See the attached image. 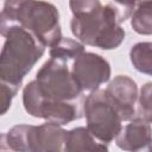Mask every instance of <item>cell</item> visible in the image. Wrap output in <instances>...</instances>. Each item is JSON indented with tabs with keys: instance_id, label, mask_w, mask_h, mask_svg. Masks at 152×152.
Here are the masks:
<instances>
[{
	"instance_id": "obj_1",
	"label": "cell",
	"mask_w": 152,
	"mask_h": 152,
	"mask_svg": "<svg viewBox=\"0 0 152 152\" xmlns=\"http://www.w3.org/2000/svg\"><path fill=\"white\" fill-rule=\"evenodd\" d=\"M74 14L70 28L72 34L84 45L112 50L125 39V30L120 26L131 14L135 4L108 2L102 5L97 0L70 1Z\"/></svg>"
},
{
	"instance_id": "obj_2",
	"label": "cell",
	"mask_w": 152,
	"mask_h": 152,
	"mask_svg": "<svg viewBox=\"0 0 152 152\" xmlns=\"http://www.w3.org/2000/svg\"><path fill=\"white\" fill-rule=\"evenodd\" d=\"M18 25L36 36L45 46L55 45L62 37L59 12L45 1L11 0L4 4L0 27Z\"/></svg>"
},
{
	"instance_id": "obj_3",
	"label": "cell",
	"mask_w": 152,
	"mask_h": 152,
	"mask_svg": "<svg viewBox=\"0 0 152 152\" xmlns=\"http://www.w3.org/2000/svg\"><path fill=\"white\" fill-rule=\"evenodd\" d=\"M0 32L5 37L0 55V81L20 88L24 77L43 56L45 45L18 25L0 27Z\"/></svg>"
},
{
	"instance_id": "obj_4",
	"label": "cell",
	"mask_w": 152,
	"mask_h": 152,
	"mask_svg": "<svg viewBox=\"0 0 152 152\" xmlns=\"http://www.w3.org/2000/svg\"><path fill=\"white\" fill-rule=\"evenodd\" d=\"M84 115L87 128L95 139L103 144L116 138L122 128L121 115L103 89L94 90L87 96Z\"/></svg>"
},
{
	"instance_id": "obj_5",
	"label": "cell",
	"mask_w": 152,
	"mask_h": 152,
	"mask_svg": "<svg viewBox=\"0 0 152 152\" xmlns=\"http://www.w3.org/2000/svg\"><path fill=\"white\" fill-rule=\"evenodd\" d=\"M36 82L46 100L77 101L84 99L83 90L75 81L65 62L50 58L36 75Z\"/></svg>"
},
{
	"instance_id": "obj_6",
	"label": "cell",
	"mask_w": 152,
	"mask_h": 152,
	"mask_svg": "<svg viewBox=\"0 0 152 152\" xmlns=\"http://www.w3.org/2000/svg\"><path fill=\"white\" fill-rule=\"evenodd\" d=\"M71 74L82 90L94 91L110 78V65L97 53L83 52L74 61Z\"/></svg>"
},
{
	"instance_id": "obj_7",
	"label": "cell",
	"mask_w": 152,
	"mask_h": 152,
	"mask_svg": "<svg viewBox=\"0 0 152 152\" xmlns=\"http://www.w3.org/2000/svg\"><path fill=\"white\" fill-rule=\"evenodd\" d=\"M104 91L118 108L122 121L133 120L135 118L137 112L134 104L139 95L137 83L132 78L125 75H119L109 82Z\"/></svg>"
},
{
	"instance_id": "obj_8",
	"label": "cell",
	"mask_w": 152,
	"mask_h": 152,
	"mask_svg": "<svg viewBox=\"0 0 152 152\" xmlns=\"http://www.w3.org/2000/svg\"><path fill=\"white\" fill-rule=\"evenodd\" d=\"M84 101L86 97L77 101H50L43 96L38 118L59 126L66 125L84 115Z\"/></svg>"
},
{
	"instance_id": "obj_9",
	"label": "cell",
	"mask_w": 152,
	"mask_h": 152,
	"mask_svg": "<svg viewBox=\"0 0 152 152\" xmlns=\"http://www.w3.org/2000/svg\"><path fill=\"white\" fill-rule=\"evenodd\" d=\"M66 132L59 125L49 121L32 126L31 152H64Z\"/></svg>"
},
{
	"instance_id": "obj_10",
	"label": "cell",
	"mask_w": 152,
	"mask_h": 152,
	"mask_svg": "<svg viewBox=\"0 0 152 152\" xmlns=\"http://www.w3.org/2000/svg\"><path fill=\"white\" fill-rule=\"evenodd\" d=\"M150 141H152L151 125L140 118H134L129 124L122 127L115 138L116 146L129 152H135Z\"/></svg>"
},
{
	"instance_id": "obj_11",
	"label": "cell",
	"mask_w": 152,
	"mask_h": 152,
	"mask_svg": "<svg viewBox=\"0 0 152 152\" xmlns=\"http://www.w3.org/2000/svg\"><path fill=\"white\" fill-rule=\"evenodd\" d=\"M93 134L86 127H76L66 132L64 152H88L96 145Z\"/></svg>"
},
{
	"instance_id": "obj_12",
	"label": "cell",
	"mask_w": 152,
	"mask_h": 152,
	"mask_svg": "<svg viewBox=\"0 0 152 152\" xmlns=\"http://www.w3.org/2000/svg\"><path fill=\"white\" fill-rule=\"evenodd\" d=\"M84 52V45L71 38H61L55 45L50 48V57L62 62L76 59Z\"/></svg>"
},
{
	"instance_id": "obj_13",
	"label": "cell",
	"mask_w": 152,
	"mask_h": 152,
	"mask_svg": "<svg viewBox=\"0 0 152 152\" xmlns=\"http://www.w3.org/2000/svg\"><path fill=\"white\" fill-rule=\"evenodd\" d=\"M131 26L139 34H152V1L135 4Z\"/></svg>"
},
{
	"instance_id": "obj_14",
	"label": "cell",
	"mask_w": 152,
	"mask_h": 152,
	"mask_svg": "<svg viewBox=\"0 0 152 152\" xmlns=\"http://www.w3.org/2000/svg\"><path fill=\"white\" fill-rule=\"evenodd\" d=\"M129 58L138 71L152 76V43L141 42L133 45L129 51Z\"/></svg>"
},
{
	"instance_id": "obj_15",
	"label": "cell",
	"mask_w": 152,
	"mask_h": 152,
	"mask_svg": "<svg viewBox=\"0 0 152 152\" xmlns=\"http://www.w3.org/2000/svg\"><path fill=\"white\" fill-rule=\"evenodd\" d=\"M135 118L152 124V82L145 83L140 89Z\"/></svg>"
},
{
	"instance_id": "obj_16",
	"label": "cell",
	"mask_w": 152,
	"mask_h": 152,
	"mask_svg": "<svg viewBox=\"0 0 152 152\" xmlns=\"http://www.w3.org/2000/svg\"><path fill=\"white\" fill-rule=\"evenodd\" d=\"M19 87L0 81V114H5L11 107L12 99L17 95Z\"/></svg>"
},
{
	"instance_id": "obj_17",
	"label": "cell",
	"mask_w": 152,
	"mask_h": 152,
	"mask_svg": "<svg viewBox=\"0 0 152 152\" xmlns=\"http://www.w3.org/2000/svg\"><path fill=\"white\" fill-rule=\"evenodd\" d=\"M88 152H108V147L103 142H96V145L90 148Z\"/></svg>"
},
{
	"instance_id": "obj_18",
	"label": "cell",
	"mask_w": 152,
	"mask_h": 152,
	"mask_svg": "<svg viewBox=\"0 0 152 152\" xmlns=\"http://www.w3.org/2000/svg\"><path fill=\"white\" fill-rule=\"evenodd\" d=\"M135 152H152V141H150L148 144H146V145L142 146L141 148L137 150Z\"/></svg>"
},
{
	"instance_id": "obj_19",
	"label": "cell",
	"mask_w": 152,
	"mask_h": 152,
	"mask_svg": "<svg viewBox=\"0 0 152 152\" xmlns=\"http://www.w3.org/2000/svg\"><path fill=\"white\" fill-rule=\"evenodd\" d=\"M1 152H6V151H1Z\"/></svg>"
}]
</instances>
